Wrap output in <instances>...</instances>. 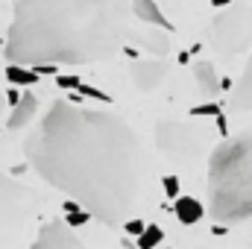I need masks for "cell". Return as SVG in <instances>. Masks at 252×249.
I'll return each instance as SVG.
<instances>
[{
  "label": "cell",
  "instance_id": "obj_1",
  "mask_svg": "<svg viewBox=\"0 0 252 249\" xmlns=\"http://www.w3.org/2000/svg\"><path fill=\"white\" fill-rule=\"evenodd\" d=\"M27 161L91 217L121 226L141 193V138L115 112L53 103L27 141Z\"/></svg>",
  "mask_w": 252,
  "mask_h": 249
},
{
  "label": "cell",
  "instance_id": "obj_2",
  "mask_svg": "<svg viewBox=\"0 0 252 249\" xmlns=\"http://www.w3.org/2000/svg\"><path fill=\"white\" fill-rule=\"evenodd\" d=\"M129 32V0H15L6 56L15 64H94Z\"/></svg>",
  "mask_w": 252,
  "mask_h": 249
},
{
  "label": "cell",
  "instance_id": "obj_3",
  "mask_svg": "<svg viewBox=\"0 0 252 249\" xmlns=\"http://www.w3.org/2000/svg\"><path fill=\"white\" fill-rule=\"evenodd\" d=\"M208 211L217 223L252 217V132L223 141L208 158Z\"/></svg>",
  "mask_w": 252,
  "mask_h": 249
},
{
  "label": "cell",
  "instance_id": "obj_4",
  "mask_svg": "<svg viewBox=\"0 0 252 249\" xmlns=\"http://www.w3.org/2000/svg\"><path fill=\"white\" fill-rule=\"evenodd\" d=\"M35 208L38 196L32 193V187L0 173V249H12L18 244L27 223L35 217Z\"/></svg>",
  "mask_w": 252,
  "mask_h": 249
},
{
  "label": "cell",
  "instance_id": "obj_5",
  "mask_svg": "<svg viewBox=\"0 0 252 249\" xmlns=\"http://www.w3.org/2000/svg\"><path fill=\"white\" fill-rule=\"evenodd\" d=\"M211 35H214V47H220L223 53L247 50L252 44V6L232 0L229 9H223L214 18Z\"/></svg>",
  "mask_w": 252,
  "mask_h": 249
},
{
  "label": "cell",
  "instance_id": "obj_6",
  "mask_svg": "<svg viewBox=\"0 0 252 249\" xmlns=\"http://www.w3.org/2000/svg\"><path fill=\"white\" fill-rule=\"evenodd\" d=\"M156 144L167 158L190 161L205 147V135H202V129L182 124V121H161L156 126Z\"/></svg>",
  "mask_w": 252,
  "mask_h": 249
},
{
  "label": "cell",
  "instance_id": "obj_7",
  "mask_svg": "<svg viewBox=\"0 0 252 249\" xmlns=\"http://www.w3.org/2000/svg\"><path fill=\"white\" fill-rule=\"evenodd\" d=\"M30 249H88V247L79 241V235H73L70 226L47 223V226L38 229V238H35V244Z\"/></svg>",
  "mask_w": 252,
  "mask_h": 249
},
{
  "label": "cell",
  "instance_id": "obj_8",
  "mask_svg": "<svg viewBox=\"0 0 252 249\" xmlns=\"http://www.w3.org/2000/svg\"><path fill=\"white\" fill-rule=\"evenodd\" d=\"M167 70H170V64L164 62V59H135V62L129 64V76L138 85V91L158 88L161 79L167 76Z\"/></svg>",
  "mask_w": 252,
  "mask_h": 249
},
{
  "label": "cell",
  "instance_id": "obj_9",
  "mask_svg": "<svg viewBox=\"0 0 252 249\" xmlns=\"http://www.w3.org/2000/svg\"><path fill=\"white\" fill-rule=\"evenodd\" d=\"M129 15H135L141 24L158 27V30H164V32L173 30V24L161 15V9L156 6V0H129Z\"/></svg>",
  "mask_w": 252,
  "mask_h": 249
},
{
  "label": "cell",
  "instance_id": "obj_10",
  "mask_svg": "<svg viewBox=\"0 0 252 249\" xmlns=\"http://www.w3.org/2000/svg\"><path fill=\"white\" fill-rule=\"evenodd\" d=\"M193 79H196V88H199V94L202 97H220V79H217V73H214V64L205 62V59H199V62L193 64Z\"/></svg>",
  "mask_w": 252,
  "mask_h": 249
},
{
  "label": "cell",
  "instance_id": "obj_11",
  "mask_svg": "<svg viewBox=\"0 0 252 249\" xmlns=\"http://www.w3.org/2000/svg\"><path fill=\"white\" fill-rule=\"evenodd\" d=\"M229 106L238 109V112H252V59H250V64H247V70L241 73L238 85L232 88Z\"/></svg>",
  "mask_w": 252,
  "mask_h": 249
},
{
  "label": "cell",
  "instance_id": "obj_12",
  "mask_svg": "<svg viewBox=\"0 0 252 249\" xmlns=\"http://www.w3.org/2000/svg\"><path fill=\"white\" fill-rule=\"evenodd\" d=\"M35 112H38V100H35V94H32V91L21 94L18 103H15V112L9 115V129H21V126H27L32 118H35Z\"/></svg>",
  "mask_w": 252,
  "mask_h": 249
},
{
  "label": "cell",
  "instance_id": "obj_13",
  "mask_svg": "<svg viewBox=\"0 0 252 249\" xmlns=\"http://www.w3.org/2000/svg\"><path fill=\"white\" fill-rule=\"evenodd\" d=\"M173 211H176V217H179V223H196L199 217H202V205L193 199V196H176L173 199Z\"/></svg>",
  "mask_w": 252,
  "mask_h": 249
},
{
  "label": "cell",
  "instance_id": "obj_14",
  "mask_svg": "<svg viewBox=\"0 0 252 249\" xmlns=\"http://www.w3.org/2000/svg\"><path fill=\"white\" fill-rule=\"evenodd\" d=\"M6 79L12 85H35L38 82V73L35 70H27L24 64H9L6 67Z\"/></svg>",
  "mask_w": 252,
  "mask_h": 249
},
{
  "label": "cell",
  "instance_id": "obj_15",
  "mask_svg": "<svg viewBox=\"0 0 252 249\" xmlns=\"http://www.w3.org/2000/svg\"><path fill=\"white\" fill-rule=\"evenodd\" d=\"M161 241H164V232H161L156 223H150V226H144V232L138 235V249H156Z\"/></svg>",
  "mask_w": 252,
  "mask_h": 249
},
{
  "label": "cell",
  "instance_id": "obj_16",
  "mask_svg": "<svg viewBox=\"0 0 252 249\" xmlns=\"http://www.w3.org/2000/svg\"><path fill=\"white\" fill-rule=\"evenodd\" d=\"M91 220V214L85 211V208H73V211H67V217H64V226H82V223H88Z\"/></svg>",
  "mask_w": 252,
  "mask_h": 249
},
{
  "label": "cell",
  "instance_id": "obj_17",
  "mask_svg": "<svg viewBox=\"0 0 252 249\" xmlns=\"http://www.w3.org/2000/svg\"><path fill=\"white\" fill-rule=\"evenodd\" d=\"M190 115H193V118H205V115L217 118V115H223V109H220L217 103H205V106H196V109H190Z\"/></svg>",
  "mask_w": 252,
  "mask_h": 249
},
{
  "label": "cell",
  "instance_id": "obj_18",
  "mask_svg": "<svg viewBox=\"0 0 252 249\" xmlns=\"http://www.w3.org/2000/svg\"><path fill=\"white\" fill-rule=\"evenodd\" d=\"M161 185H164V193H167L170 199H176V196H179V179H176V176H164V179H161Z\"/></svg>",
  "mask_w": 252,
  "mask_h": 249
},
{
  "label": "cell",
  "instance_id": "obj_19",
  "mask_svg": "<svg viewBox=\"0 0 252 249\" xmlns=\"http://www.w3.org/2000/svg\"><path fill=\"white\" fill-rule=\"evenodd\" d=\"M56 85H62V88H67V91H73V88L79 85V76H59V73H56Z\"/></svg>",
  "mask_w": 252,
  "mask_h": 249
},
{
  "label": "cell",
  "instance_id": "obj_20",
  "mask_svg": "<svg viewBox=\"0 0 252 249\" xmlns=\"http://www.w3.org/2000/svg\"><path fill=\"white\" fill-rule=\"evenodd\" d=\"M126 226V232H129V235H141V232H144V226H147V223H144V220H124Z\"/></svg>",
  "mask_w": 252,
  "mask_h": 249
},
{
  "label": "cell",
  "instance_id": "obj_21",
  "mask_svg": "<svg viewBox=\"0 0 252 249\" xmlns=\"http://www.w3.org/2000/svg\"><path fill=\"white\" fill-rule=\"evenodd\" d=\"M6 97H9V103H12V106H15V103H18V97H21V94H18V91H9V94H6Z\"/></svg>",
  "mask_w": 252,
  "mask_h": 249
},
{
  "label": "cell",
  "instance_id": "obj_22",
  "mask_svg": "<svg viewBox=\"0 0 252 249\" xmlns=\"http://www.w3.org/2000/svg\"><path fill=\"white\" fill-rule=\"evenodd\" d=\"M229 3H232V0H211V6H217V9H220V6H229Z\"/></svg>",
  "mask_w": 252,
  "mask_h": 249
},
{
  "label": "cell",
  "instance_id": "obj_23",
  "mask_svg": "<svg viewBox=\"0 0 252 249\" xmlns=\"http://www.w3.org/2000/svg\"><path fill=\"white\" fill-rule=\"evenodd\" d=\"M0 112H3V94H0Z\"/></svg>",
  "mask_w": 252,
  "mask_h": 249
},
{
  "label": "cell",
  "instance_id": "obj_24",
  "mask_svg": "<svg viewBox=\"0 0 252 249\" xmlns=\"http://www.w3.org/2000/svg\"><path fill=\"white\" fill-rule=\"evenodd\" d=\"M250 249H252V244H250Z\"/></svg>",
  "mask_w": 252,
  "mask_h": 249
}]
</instances>
